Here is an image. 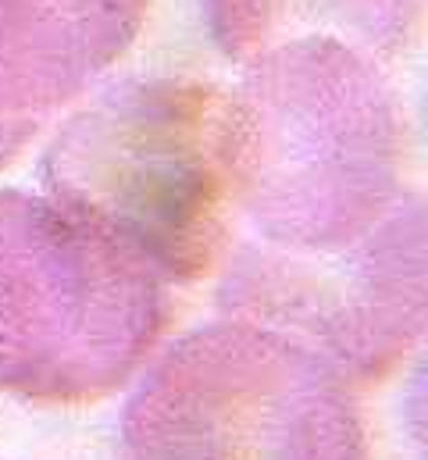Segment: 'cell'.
Here are the masks:
<instances>
[]
</instances>
